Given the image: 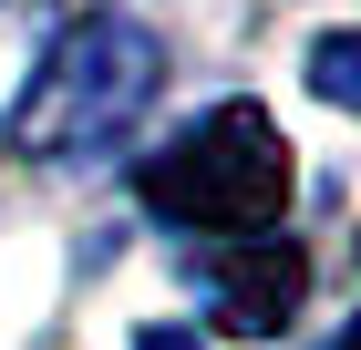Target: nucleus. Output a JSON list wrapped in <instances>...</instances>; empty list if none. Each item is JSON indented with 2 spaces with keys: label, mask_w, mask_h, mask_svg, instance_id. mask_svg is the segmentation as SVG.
<instances>
[{
  "label": "nucleus",
  "mask_w": 361,
  "mask_h": 350,
  "mask_svg": "<svg viewBox=\"0 0 361 350\" xmlns=\"http://www.w3.org/2000/svg\"><path fill=\"white\" fill-rule=\"evenodd\" d=\"M310 299V258L289 237H248L238 258H217V330L227 340H279Z\"/></svg>",
  "instance_id": "3"
},
{
  "label": "nucleus",
  "mask_w": 361,
  "mask_h": 350,
  "mask_svg": "<svg viewBox=\"0 0 361 350\" xmlns=\"http://www.w3.org/2000/svg\"><path fill=\"white\" fill-rule=\"evenodd\" d=\"M155 82H166L155 31L124 21V11H83V21L42 52V73H31L21 113H11V135H21V155H42V165L104 155V144L124 135L145 104H155Z\"/></svg>",
  "instance_id": "1"
},
{
  "label": "nucleus",
  "mask_w": 361,
  "mask_h": 350,
  "mask_svg": "<svg viewBox=\"0 0 361 350\" xmlns=\"http://www.w3.org/2000/svg\"><path fill=\"white\" fill-rule=\"evenodd\" d=\"M135 350H196V330H135Z\"/></svg>",
  "instance_id": "5"
},
{
  "label": "nucleus",
  "mask_w": 361,
  "mask_h": 350,
  "mask_svg": "<svg viewBox=\"0 0 361 350\" xmlns=\"http://www.w3.org/2000/svg\"><path fill=\"white\" fill-rule=\"evenodd\" d=\"M341 350H361V309H351V330H341Z\"/></svg>",
  "instance_id": "6"
},
{
  "label": "nucleus",
  "mask_w": 361,
  "mask_h": 350,
  "mask_svg": "<svg viewBox=\"0 0 361 350\" xmlns=\"http://www.w3.org/2000/svg\"><path fill=\"white\" fill-rule=\"evenodd\" d=\"M145 206L166 227H196V237H269L289 216V135H279L258 104H217L196 135H176L166 155H145Z\"/></svg>",
  "instance_id": "2"
},
{
  "label": "nucleus",
  "mask_w": 361,
  "mask_h": 350,
  "mask_svg": "<svg viewBox=\"0 0 361 350\" xmlns=\"http://www.w3.org/2000/svg\"><path fill=\"white\" fill-rule=\"evenodd\" d=\"M310 93L341 113H361V31H320L310 42Z\"/></svg>",
  "instance_id": "4"
}]
</instances>
